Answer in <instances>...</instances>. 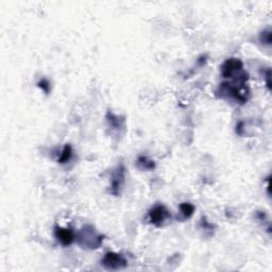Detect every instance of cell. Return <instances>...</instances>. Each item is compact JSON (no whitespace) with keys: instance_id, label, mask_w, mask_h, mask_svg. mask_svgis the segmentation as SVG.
I'll use <instances>...</instances> for the list:
<instances>
[{"instance_id":"1","label":"cell","mask_w":272,"mask_h":272,"mask_svg":"<svg viewBox=\"0 0 272 272\" xmlns=\"http://www.w3.org/2000/svg\"><path fill=\"white\" fill-rule=\"evenodd\" d=\"M221 74L225 79H232L234 82H244L248 80V73L244 71V65L239 59L231 57L221 65Z\"/></svg>"},{"instance_id":"2","label":"cell","mask_w":272,"mask_h":272,"mask_svg":"<svg viewBox=\"0 0 272 272\" xmlns=\"http://www.w3.org/2000/svg\"><path fill=\"white\" fill-rule=\"evenodd\" d=\"M76 239L78 244L82 248L89 249V250H94V249H98L102 245L103 235L98 233L92 225H84L80 230Z\"/></svg>"},{"instance_id":"3","label":"cell","mask_w":272,"mask_h":272,"mask_svg":"<svg viewBox=\"0 0 272 272\" xmlns=\"http://www.w3.org/2000/svg\"><path fill=\"white\" fill-rule=\"evenodd\" d=\"M101 265L108 270H120L128 266V262L119 253L108 252L101 259Z\"/></svg>"},{"instance_id":"4","label":"cell","mask_w":272,"mask_h":272,"mask_svg":"<svg viewBox=\"0 0 272 272\" xmlns=\"http://www.w3.org/2000/svg\"><path fill=\"white\" fill-rule=\"evenodd\" d=\"M169 217V211L167 210L166 206L162 204L153 206L149 212V221L155 227H161Z\"/></svg>"},{"instance_id":"5","label":"cell","mask_w":272,"mask_h":272,"mask_svg":"<svg viewBox=\"0 0 272 272\" xmlns=\"http://www.w3.org/2000/svg\"><path fill=\"white\" fill-rule=\"evenodd\" d=\"M54 236L63 246H71L76 239V234L72 229L57 227V225L54 228Z\"/></svg>"},{"instance_id":"6","label":"cell","mask_w":272,"mask_h":272,"mask_svg":"<svg viewBox=\"0 0 272 272\" xmlns=\"http://www.w3.org/2000/svg\"><path fill=\"white\" fill-rule=\"evenodd\" d=\"M125 183V168L124 166H118V168L113 173L111 181V194L117 196L120 188Z\"/></svg>"},{"instance_id":"7","label":"cell","mask_w":272,"mask_h":272,"mask_svg":"<svg viewBox=\"0 0 272 272\" xmlns=\"http://www.w3.org/2000/svg\"><path fill=\"white\" fill-rule=\"evenodd\" d=\"M136 166L142 170H153L155 168V164L152 160L148 159L147 156H140L137 159Z\"/></svg>"},{"instance_id":"8","label":"cell","mask_w":272,"mask_h":272,"mask_svg":"<svg viewBox=\"0 0 272 272\" xmlns=\"http://www.w3.org/2000/svg\"><path fill=\"white\" fill-rule=\"evenodd\" d=\"M72 158H73V148L71 145H66V146L63 148L62 153L60 154L57 162H59L60 164H66L72 160Z\"/></svg>"},{"instance_id":"9","label":"cell","mask_w":272,"mask_h":272,"mask_svg":"<svg viewBox=\"0 0 272 272\" xmlns=\"http://www.w3.org/2000/svg\"><path fill=\"white\" fill-rule=\"evenodd\" d=\"M180 212L184 218H190L194 215L195 206L189 202H184L180 204Z\"/></svg>"},{"instance_id":"10","label":"cell","mask_w":272,"mask_h":272,"mask_svg":"<svg viewBox=\"0 0 272 272\" xmlns=\"http://www.w3.org/2000/svg\"><path fill=\"white\" fill-rule=\"evenodd\" d=\"M259 40L263 44L271 45V30L270 29H266L262 33L259 34Z\"/></svg>"},{"instance_id":"11","label":"cell","mask_w":272,"mask_h":272,"mask_svg":"<svg viewBox=\"0 0 272 272\" xmlns=\"http://www.w3.org/2000/svg\"><path fill=\"white\" fill-rule=\"evenodd\" d=\"M37 86L39 89H42L44 92H46V94H48V92L50 91V83H49V81L48 80H46V79H42L39 81V82L37 83Z\"/></svg>"}]
</instances>
